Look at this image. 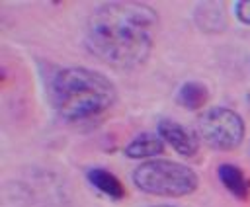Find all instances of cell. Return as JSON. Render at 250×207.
<instances>
[{"mask_svg": "<svg viewBox=\"0 0 250 207\" xmlns=\"http://www.w3.org/2000/svg\"><path fill=\"white\" fill-rule=\"evenodd\" d=\"M217 176L221 180V184L225 186V189L234 195L236 199H248L250 195V180L246 178V174L232 162H223L217 168Z\"/></svg>", "mask_w": 250, "mask_h": 207, "instance_id": "cell-7", "label": "cell"}, {"mask_svg": "<svg viewBox=\"0 0 250 207\" xmlns=\"http://www.w3.org/2000/svg\"><path fill=\"white\" fill-rule=\"evenodd\" d=\"M131 178L141 191L160 197L189 195L197 189L199 184L197 174L189 166L166 158H154L139 164Z\"/></svg>", "mask_w": 250, "mask_h": 207, "instance_id": "cell-3", "label": "cell"}, {"mask_svg": "<svg viewBox=\"0 0 250 207\" xmlns=\"http://www.w3.org/2000/svg\"><path fill=\"white\" fill-rule=\"evenodd\" d=\"M148 207H176V205H148Z\"/></svg>", "mask_w": 250, "mask_h": 207, "instance_id": "cell-12", "label": "cell"}, {"mask_svg": "<svg viewBox=\"0 0 250 207\" xmlns=\"http://www.w3.org/2000/svg\"><path fill=\"white\" fill-rule=\"evenodd\" d=\"M197 137L215 150H234L244 139V119L230 107L215 105L197 117Z\"/></svg>", "mask_w": 250, "mask_h": 207, "instance_id": "cell-4", "label": "cell"}, {"mask_svg": "<svg viewBox=\"0 0 250 207\" xmlns=\"http://www.w3.org/2000/svg\"><path fill=\"white\" fill-rule=\"evenodd\" d=\"M193 20L199 25V29H203L207 33H217V31H223L227 27V16H225V8L221 2L197 4Z\"/></svg>", "mask_w": 250, "mask_h": 207, "instance_id": "cell-8", "label": "cell"}, {"mask_svg": "<svg viewBox=\"0 0 250 207\" xmlns=\"http://www.w3.org/2000/svg\"><path fill=\"white\" fill-rule=\"evenodd\" d=\"M164 141L160 135H154V133H139L131 143L125 145L123 152L127 158H133V160H154L158 154L164 152Z\"/></svg>", "mask_w": 250, "mask_h": 207, "instance_id": "cell-6", "label": "cell"}, {"mask_svg": "<svg viewBox=\"0 0 250 207\" xmlns=\"http://www.w3.org/2000/svg\"><path fill=\"white\" fill-rule=\"evenodd\" d=\"M49 98L59 117L70 123L92 121L107 113L115 100V84L88 66H64L55 72Z\"/></svg>", "mask_w": 250, "mask_h": 207, "instance_id": "cell-2", "label": "cell"}, {"mask_svg": "<svg viewBox=\"0 0 250 207\" xmlns=\"http://www.w3.org/2000/svg\"><path fill=\"white\" fill-rule=\"evenodd\" d=\"M158 135L162 137V141L172 146L180 156H195L199 150V137L195 133H191L188 127H184L178 121L172 119H160L158 121Z\"/></svg>", "mask_w": 250, "mask_h": 207, "instance_id": "cell-5", "label": "cell"}, {"mask_svg": "<svg viewBox=\"0 0 250 207\" xmlns=\"http://www.w3.org/2000/svg\"><path fill=\"white\" fill-rule=\"evenodd\" d=\"M158 14L143 2H105L86 21L84 45L104 64L131 70L145 64L154 45Z\"/></svg>", "mask_w": 250, "mask_h": 207, "instance_id": "cell-1", "label": "cell"}, {"mask_svg": "<svg viewBox=\"0 0 250 207\" xmlns=\"http://www.w3.org/2000/svg\"><path fill=\"white\" fill-rule=\"evenodd\" d=\"M86 178L104 195H107L111 199H123L125 197V187H123L121 180L113 172H109V170H105L102 166H92V168L86 170Z\"/></svg>", "mask_w": 250, "mask_h": 207, "instance_id": "cell-9", "label": "cell"}, {"mask_svg": "<svg viewBox=\"0 0 250 207\" xmlns=\"http://www.w3.org/2000/svg\"><path fill=\"white\" fill-rule=\"evenodd\" d=\"M234 14L236 20L244 25H250V0H238L234 2Z\"/></svg>", "mask_w": 250, "mask_h": 207, "instance_id": "cell-11", "label": "cell"}, {"mask_svg": "<svg viewBox=\"0 0 250 207\" xmlns=\"http://www.w3.org/2000/svg\"><path fill=\"white\" fill-rule=\"evenodd\" d=\"M176 102L188 111L201 109L209 102V90L203 82H197V80L184 82L176 94Z\"/></svg>", "mask_w": 250, "mask_h": 207, "instance_id": "cell-10", "label": "cell"}]
</instances>
